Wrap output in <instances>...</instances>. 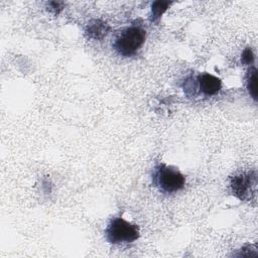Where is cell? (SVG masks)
Here are the masks:
<instances>
[{"label": "cell", "mask_w": 258, "mask_h": 258, "mask_svg": "<svg viewBox=\"0 0 258 258\" xmlns=\"http://www.w3.org/2000/svg\"><path fill=\"white\" fill-rule=\"evenodd\" d=\"M110 31V26L103 20L94 19L90 21L85 29V34L89 39L101 40Z\"/></svg>", "instance_id": "8992f818"}, {"label": "cell", "mask_w": 258, "mask_h": 258, "mask_svg": "<svg viewBox=\"0 0 258 258\" xmlns=\"http://www.w3.org/2000/svg\"><path fill=\"white\" fill-rule=\"evenodd\" d=\"M197 81L200 92L205 96L216 95L222 88L221 80L208 73L200 74L197 78Z\"/></svg>", "instance_id": "5b68a950"}, {"label": "cell", "mask_w": 258, "mask_h": 258, "mask_svg": "<svg viewBox=\"0 0 258 258\" xmlns=\"http://www.w3.org/2000/svg\"><path fill=\"white\" fill-rule=\"evenodd\" d=\"M241 61L243 64L249 66L254 61V53L250 47H246L241 55Z\"/></svg>", "instance_id": "9c48e42d"}, {"label": "cell", "mask_w": 258, "mask_h": 258, "mask_svg": "<svg viewBox=\"0 0 258 258\" xmlns=\"http://www.w3.org/2000/svg\"><path fill=\"white\" fill-rule=\"evenodd\" d=\"M171 5L169 1H154L151 4V13H150V21L158 22L162 16V14L167 10V8Z\"/></svg>", "instance_id": "52a82bcc"}, {"label": "cell", "mask_w": 258, "mask_h": 258, "mask_svg": "<svg viewBox=\"0 0 258 258\" xmlns=\"http://www.w3.org/2000/svg\"><path fill=\"white\" fill-rule=\"evenodd\" d=\"M63 9L62 2H48V10L53 14H58Z\"/></svg>", "instance_id": "30bf717a"}, {"label": "cell", "mask_w": 258, "mask_h": 258, "mask_svg": "<svg viewBox=\"0 0 258 258\" xmlns=\"http://www.w3.org/2000/svg\"><path fill=\"white\" fill-rule=\"evenodd\" d=\"M105 236L111 244H129L139 238L140 232L137 225L124 220L122 217H117L112 219L108 224L105 230Z\"/></svg>", "instance_id": "3957f363"}, {"label": "cell", "mask_w": 258, "mask_h": 258, "mask_svg": "<svg viewBox=\"0 0 258 258\" xmlns=\"http://www.w3.org/2000/svg\"><path fill=\"white\" fill-rule=\"evenodd\" d=\"M146 31L139 25H132L123 29L113 42L115 51L124 57L134 55L143 45Z\"/></svg>", "instance_id": "6da1fadb"}, {"label": "cell", "mask_w": 258, "mask_h": 258, "mask_svg": "<svg viewBox=\"0 0 258 258\" xmlns=\"http://www.w3.org/2000/svg\"><path fill=\"white\" fill-rule=\"evenodd\" d=\"M247 90L254 101L257 99V70L255 67H252L248 71L247 81H246Z\"/></svg>", "instance_id": "ba28073f"}, {"label": "cell", "mask_w": 258, "mask_h": 258, "mask_svg": "<svg viewBox=\"0 0 258 258\" xmlns=\"http://www.w3.org/2000/svg\"><path fill=\"white\" fill-rule=\"evenodd\" d=\"M257 171L255 169L242 171L230 178V189L233 196L242 202L252 201L256 196Z\"/></svg>", "instance_id": "277c9868"}, {"label": "cell", "mask_w": 258, "mask_h": 258, "mask_svg": "<svg viewBox=\"0 0 258 258\" xmlns=\"http://www.w3.org/2000/svg\"><path fill=\"white\" fill-rule=\"evenodd\" d=\"M152 182L160 191L173 194L184 187L185 177L178 169L164 163H159L154 167Z\"/></svg>", "instance_id": "7a4b0ae2"}]
</instances>
